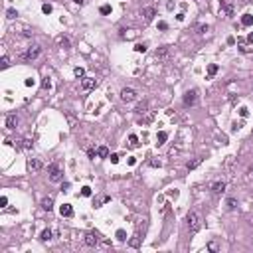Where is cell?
<instances>
[{"mask_svg":"<svg viewBox=\"0 0 253 253\" xmlns=\"http://www.w3.org/2000/svg\"><path fill=\"white\" fill-rule=\"evenodd\" d=\"M150 166H154V168L160 166V160H152V162H150Z\"/></svg>","mask_w":253,"mask_h":253,"instance_id":"obj_46","label":"cell"},{"mask_svg":"<svg viewBox=\"0 0 253 253\" xmlns=\"http://www.w3.org/2000/svg\"><path fill=\"white\" fill-rule=\"evenodd\" d=\"M141 14L145 16V20H146V22H152V20H154V16H156V10H154V6H145Z\"/></svg>","mask_w":253,"mask_h":253,"instance_id":"obj_7","label":"cell"},{"mask_svg":"<svg viewBox=\"0 0 253 253\" xmlns=\"http://www.w3.org/2000/svg\"><path fill=\"white\" fill-rule=\"evenodd\" d=\"M247 42H249V44H253V32L249 34V36H247Z\"/></svg>","mask_w":253,"mask_h":253,"instance_id":"obj_47","label":"cell"},{"mask_svg":"<svg viewBox=\"0 0 253 253\" xmlns=\"http://www.w3.org/2000/svg\"><path fill=\"white\" fill-rule=\"evenodd\" d=\"M198 30H200V34H206V32H208V26H200Z\"/></svg>","mask_w":253,"mask_h":253,"instance_id":"obj_45","label":"cell"},{"mask_svg":"<svg viewBox=\"0 0 253 253\" xmlns=\"http://www.w3.org/2000/svg\"><path fill=\"white\" fill-rule=\"evenodd\" d=\"M158 30H162V32L168 30V24H166V22H158Z\"/></svg>","mask_w":253,"mask_h":253,"instance_id":"obj_40","label":"cell"},{"mask_svg":"<svg viewBox=\"0 0 253 253\" xmlns=\"http://www.w3.org/2000/svg\"><path fill=\"white\" fill-rule=\"evenodd\" d=\"M52 4H44V6H42V12H44V14H52Z\"/></svg>","mask_w":253,"mask_h":253,"instance_id":"obj_31","label":"cell"},{"mask_svg":"<svg viewBox=\"0 0 253 253\" xmlns=\"http://www.w3.org/2000/svg\"><path fill=\"white\" fill-rule=\"evenodd\" d=\"M186 222H188V229H190V233H196V231L202 227V218H200V214H198V212H188Z\"/></svg>","mask_w":253,"mask_h":253,"instance_id":"obj_1","label":"cell"},{"mask_svg":"<svg viewBox=\"0 0 253 253\" xmlns=\"http://www.w3.org/2000/svg\"><path fill=\"white\" fill-rule=\"evenodd\" d=\"M129 164H130V166H134V164H137V158L130 156V158H129Z\"/></svg>","mask_w":253,"mask_h":253,"instance_id":"obj_44","label":"cell"},{"mask_svg":"<svg viewBox=\"0 0 253 253\" xmlns=\"http://www.w3.org/2000/svg\"><path fill=\"white\" fill-rule=\"evenodd\" d=\"M22 148H32V141L30 138H24L22 141Z\"/></svg>","mask_w":253,"mask_h":253,"instance_id":"obj_33","label":"cell"},{"mask_svg":"<svg viewBox=\"0 0 253 253\" xmlns=\"http://www.w3.org/2000/svg\"><path fill=\"white\" fill-rule=\"evenodd\" d=\"M73 73H75V77H83V75H85V69H83V67H75Z\"/></svg>","mask_w":253,"mask_h":253,"instance_id":"obj_28","label":"cell"},{"mask_svg":"<svg viewBox=\"0 0 253 253\" xmlns=\"http://www.w3.org/2000/svg\"><path fill=\"white\" fill-rule=\"evenodd\" d=\"M227 208H229V210H235V208H237V202H235V198H229V200H227Z\"/></svg>","mask_w":253,"mask_h":253,"instance_id":"obj_29","label":"cell"},{"mask_svg":"<svg viewBox=\"0 0 253 253\" xmlns=\"http://www.w3.org/2000/svg\"><path fill=\"white\" fill-rule=\"evenodd\" d=\"M200 164H202V158H194L192 162H188V164H186V168H188V170H194V168H198Z\"/></svg>","mask_w":253,"mask_h":253,"instance_id":"obj_19","label":"cell"},{"mask_svg":"<svg viewBox=\"0 0 253 253\" xmlns=\"http://www.w3.org/2000/svg\"><path fill=\"white\" fill-rule=\"evenodd\" d=\"M208 249H210V251H218V243H216V241H210V243H208Z\"/></svg>","mask_w":253,"mask_h":253,"instance_id":"obj_34","label":"cell"},{"mask_svg":"<svg viewBox=\"0 0 253 253\" xmlns=\"http://www.w3.org/2000/svg\"><path fill=\"white\" fill-rule=\"evenodd\" d=\"M145 111H146V103H141L137 107V113H145Z\"/></svg>","mask_w":253,"mask_h":253,"instance_id":"obj_37","label":"cell"},{"mask_svg":"<svg viewBox=\"0 0 253 253\" xmlns=\"http://www.w3.org/2000/svg\"><path fill=\"white\" fill-rule=\"evenodd\" d=\"M28 170H32V172L42 170V162L38 158H30V160H28Z\"/></svg>","mask_w":253,"mask_h":253,"instance_id":"obj_9","label":"cell"},{"mask_svg":"<svg viewBox=\"0 0 253 253\" xmlns=\"http://www.w3.org/2000/svg\"><path fill=\"white\" fill-rule=\"evenodd\" d=\"M69 190V182H65V184H61V192H67Z\"/></svg>","mask_w":253,"mask_h":253,"instance_id":"obj_43","label":"cell"},{"mask_svg":"<svg viewBox=\"0 0 253 253\" xmlns=\"http://www.w3.org/2000/svg\"><path fill=\"white\" fill-rule=\"evenodd\" d=\"M249 174H253V166H251V168H249Z\"/></svg>","mask_w":253,"mask_h":253,"instance_id":"obj_49","label":"cell"},{"mask_svg":"<svg viewBox=\"0 0 253 253\" xmlns=\"http://www.w3.org/2000/svg\"><path fill=\"white\" fill-rule=\"evenodd\" d=\"M111 12H113V8L109 6V4H103V6H101V14H103V16H109Z\"/></svg>","mask_w":253,"mask_h":253,"instance_id":"obj_24","label":"cell"},{"mask_svg":"<svg viewBox=\"0 0 253 253\" xmlns=\"http://www.w3.org/2000/svg\"><path fill=\"white\" fill-rule=\"evenodd\" d=\"M99 237H101V235L97 233V231H89V233L85 235V245H89V247L99 245Z\"/></svg>","mask_w":253,"mask_h":253,"instance_id":"obj_6","label":"cell"},{"mask_svg":"<svg viewBox=\"0 0 253 253\" xmlns=\"http://www.w3.org/2000/svg\"><path fill=\"white\" fill-rule=\"evenodd\" d=\"M241 24H243L245 28L253 26V16H251V14H243V16H241Z\"/></svg>","mask_w":253,"mask_h":253,"instance_id":"obj_15","label":"cell"},{"mask_svg":"<svg viewBox=\"0 0 253 253\" xmlns=\"http://www.w3.org/2000/svg\"><path fill=\"white\" fill-rule=\"evenodd\" d=\"M107 202H111V196H101V198H97V200H95V208H99V206L107 204Z\"/></svg>","mask_w":253,"mask_h":253,"instance_id":"obj_18","label":"cell"},{"mask_svg":"<svg viewBox=\"0 0 253 253\" xmlns=\"http://www.w3.org/2000/svg\"><path fill=\"white\" fill-rule=\"evenodd\" d=\"M121 99H123L125 103H133V101L137 99V91L130 89V87H125V89L121 91Z\"/></svg>","mask_w":253,"mask_h":253,"instance_id":"obj_5","label":"cell"},{"mask_svg":"<svg viewBox=\"0 0 253 253\" xmlns=\"http://www.w3.org/2000/svg\"><path fill=\"white\" fill-rule=\"evenodd\" d=\"M97 156L109 158V148H107V146H99V148H97Z\"/></svg>","mask_w":253,"mask_h":253,"instance_id":"obj_17","label":"cell"},{"mask_svg":"<svg viewBox=\"0 0 253 253\" xmlns=\"http://www.w3.org/2000/svg\"><path fill=\"white\" fill-rule=\"evenodd\" d=\"M0 65H2V69H6V67L10 65V60H8V56H4L2 60H0Z\"/></svg>","mask_w":253,"mask_h":253,"instance_id":"obj_30","label":"cell"},{"mask_svg":"<svg viewBox=\"0 0 253 253\" xmlns=\"http://www.w3.org/2000/svg\"><path fill=\"white\" fill-rule=\"evenodd\" d=\"M129 145L133 146V148H137V146H138V137H137V134H130V137H129Z\"/></svg>","mask_w":253,"mask_h":253,"instance_id":"obj_23","label":"cell"},{"mask_svg":"<svg viewBox=\"0 0 253 253\" xmlns=\"http://www.w3.org/2000/svg\"><path fill=\"white\" fill-rule=\"evenodd\" d=\"M109 158H111V162H113V164L119 162V154H109Z\"/></svg>","mask_w":253,"mask_h":253,"instance_id":"obj_38","label":"cell"},{"mask_svg":"<svg viewBox=\"0 0 253 253\" xmlns=\"http://www.w3.org/2000/svg\"><path fill=\"white\" fill-rule=\"evenodd\" d=\"M42 87H44V89H50V77H46V79H44V83H42Z\"/></svg>","mask_w":253,"mask_h":253,"instance_id":"obj_42","label":"cell"},{"mask_svg":"<svg viewBox=\"0 0 253 253\" xmlns=\"http://www.w3.org/2000/svg\"><path fill=\"white\" fill-rule=\"evenodd\" d=\"M42 208H44L46 212H52L53 210V200L52 198H44V200H42Z\"/></svg>","mask_w":253,"mask_h":253,"instance_id":"obj_13","label":"cell"},{"mask_svg":"<svg viewBox=\"0 0 253 253\" xmlns=\"http://www.w3.org/2000/svg\"><path fill=\"white\" fill-rule=\"evenodd\" d=\"M184 107H194L196 105V101H198V91L196 89H192V91H186V95H184Z\"/></svg>","mask_w":253,"mask_h":253,"instance_id":"obj_3","label":"cell"},{"mask_svg":"<svg viewBox=\"0 0 253 253\" xmlns=\"http://www.w3.org/2000/svg\"><path fill=\"white\" fill-rule=\"evenodd\" d=\"M117 239H119V241H127V233H125V229H117Z\"/></svg>","mask_w":253,"mask_h":253,"instance_id":"obj_25","label":"cell"},{"mask_svg":"<svg viewBox=\"0 0 253 253\" xmlns=\"http://www.w3.org/2000/svg\"><path fill=\"white\" fill-rule=\"evenodd\" d=\"M216 73H218V65L216 63H210L208 65V77H214Z\"/></svg>","mask_w":253,"mask_h":253,"instance_id":"obj_21","label":"cell"},{"mask_svg":"<svg viewBox=\"0 0 253 253\" xmlns=\"http://www.w3.org/2000/svg\"><path fill=\"white\" fill-rule=\"evenodd\" d=\"M60 46H61V48H69V40H65V38H63V40L60 42Z\"/></svg>","mask_w":253,"mask_h":253,"instance_id":"obj_41","label":"cell"},{"mask_svg":"<svg viewBox=\"0 0 253 253\" xmlns=\"http://www.w3.org/2000/svg\"><path fill=\"white\" fill-rule=\"evenodd\" d=\"M40 239H42V241H50V239H52V231L44 229V231H42V235H40Z\"/></svg>","mask_w":253,"mask_h":253,"instance_id":"obj_22","label":"cell"},{"mask_svg":"<svg viewBox=\"0 0 253 253\" xmlns=\"http://www.w3.org/2000/svg\"><path fill=\"white\" fill-rule=\"evenodd\" d=\"M87 156H89L91 160H93V158L97 156V150H95V148H89V150H87Z\"/></svg>","mask_w":253,"mask_h":253,"instance_id":"obj_35","label":"cell"},{"mask_svg":"<svg viewBox=\"0 0 253 253\" xmlns=\"http://www.w3.org/2000/svg\"><path fill=\"white\" fill-rule=\"evenodd\" d=\"M81 196H83V198H89V196H91V188H89V186H83V188H81Z\"/></svg>","mask_w":253,"mask_h":253,"instance_id":"obj_27","label":"cell"},{"mask_svg":"<svg viewBox=\"0 0 253 253\" xmlns=\"http://www.w3.org/2000/svg\"><path fill=\"white\" fill-rule=\"evenodd\" d=\"M6 206H8V198L2 196V198H0V208H6Z\"/></svg>","mask_w":253,"mask_h":253,"instance_id":"obj_36","label":"cell"},{"mask_svg":"<svg viewBox=\"0 0 253 253\" xmlns=\"http://www.w3.org/2000/svg\"><path fill=\"white\" fill-rule=\"evenodd\" d=\"M40 56H42V46H30V48H26V52L22 53V57L26 61H34Z\"/></svg>","mask_w":253,"mask_h":253,"instance_id":"obj_2","label":"cell"},{"mask_svg":"<svg viewBox=\"0 0 253 253\" xmlns=\"http://www.w3.org/2000/svg\"><path fill=\"white\" fill-rule=\"evenodd\" d=\"M134 52L145 53V52H146V44H137V46H134Z\"/></svg>","mask_w":253,"mask_h":253,"instance_id":"obj_26","label":"cell"},{"mask_svg":"<svg viewBox=\"0 0 253 253\" xmlns=\"http://www.w3.org/2000/svg\"><path fill=\"white\" fill-rule=\"evenodd\" d=\"M168 52H170V48H168V46H162L160 50H156V57H164V56H168Z\"/></svg>","mask_w":253,"mask_h":253,"instance_id":"obj_20","label":"cell"},{"mask_svg":"<svg viewBox=\"0 0 253 253\" xmlns=\"http://www.w3.org/2000/svg\"><path fill=\"white\" fill-rule=\"evenodd\" d=\"M239 115H241V117H247V115H249V111H247V107H241V109H239Z\"/></svg>","mask_w":253,"mask_h":253,"instance_id":"obj_39","label":"cell"},{"mask_svg":"<svg viewBox=\"0 0 253 253\" xmlns=\"http://www.w3.org/2000/svg\"><path fill=\"white\" fill-rule=\"evenodd\" d=\"M73 2H75V4H79V6H81V4L85 2V0H73Z\"/></svg>","mask_w":253,"mask_h":253,"instance_id":"obj_48","label":"cell"},{"mask_svg":"<svg viewBox=\"0 0 253 253\" xmlns=\"http://www.w3.org/2000/svg\"><path fill=\"white\" fill-rule=\"evenodd\" d=\"M129 245L134 247V249H138V247H141V237H138V235H133V237L129 239Z\"/></svg>","mask_w":253,"mask_h":253,"instance_id":"obj_16","label":"cell"},{"mask_svg":"<svg viewBox=\"0 0 253 253\" xmlns=\"http://www.w3.org/2000/svg\"><path fill=\"white\" fill-rule=\"evenodd\" d=\"M60 214H61V218H71V216H73V208H71V204H63L60 208Z\"/></svg>","mask_w":253,"mask_h":253,"instance_id":"obj_10","label":"cell"},{"mask_svg":"<svg viewBox=\"0 0 253 253\" xmlns=\"http://www.w3.org/2000/svg\"><path fill=\"white\" fill-rule=\"evenodd\" d=\"M6 127L8 129H16V127H18V117L16 115H8L6 117Z\"/></svg>","mask_w":253,"mask_h":253,"instance_id":"obj_12","label":"cell"},{"mask_svg":"<svg viewBox=\"0 0 253 253\" xmlns=\"http://www.w3.org/2000/svg\"><path fill=\"white\" fill-rule=\"evenodd\" d=\"M48 172H50V180L52 182H61V170H60V166L57 164H52V166L48 168Z\"/></svg>","mask_w":253,"mask_h":253,"instance_id":"obj_4","label":"cell"},{"mask_svg":"<svg viewBox=\"0 0 253 253\" xmlns=\"http://www.w3.org/2000/svg\"><path fill=\"white\" fill-rule=\"evenodd\" d=\"M166 141H168V133H166V130H160V133L156 134V145L160 146V145H164Z\"/></svg>","mask_w":253,"mask_h":253,"instance_id":"obj_14","label":"cell"},{"mask_svg":"<svg viewBox=\"0 0 253 253\" xmlns=\"http://www.w3.org/2000/svg\"><path fill=\"white\" fill-rule=\"evenodd\" d=\"M95 85H97L95 77H83V81H81V89L83 91H91Z\"/></svg>","mask_w":253,"mask_h":253,"instance_id":"obj_8","label":"cell"},{"mask_svg":"<svg viewBox=\"0 0 253 253\" xmlns=\"http://www.w3.org/2000/svg\"><path fill=\"white\" fill-rule=\"evenodd\" d=\"M212 192L216 194V196L223 194V192H226V182H214L212 184Z\"/></svg>","mask_w":253,"mask_h":253,"instance_id":"obj_11","label":"cell"},{"mask_svg":"<svg viewBox=\"0 0 253 253\" xmlns=\"http://www.w3.org/2000/svg\"><path fill=\"white\" fill-rule=\"evenodd\" d=\"M6 16H8V18H10V20H14V18H16V16H18V12H16V10H14V8H10V10H8V12H6Z\"/></svg>","mask_w":253,"mask_h":253,"instance_id":"obj_32","label":"cell"}]
</instances>
